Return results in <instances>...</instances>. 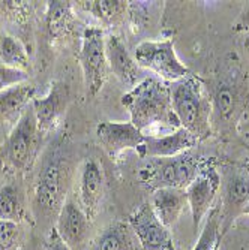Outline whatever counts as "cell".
<instances>
[{
	"instance_id": "22",
	"label": "cell",
	"mask_w": 249,
	"mask_h": 250,
	"mask_svg": "<svg viewBox=\"0 0 249 250\" xmlns=\"http://www.w3.org/2000/svg\"><path fill=\"white\" fill-rule=\"evenodd\" d=\"M0 63L14 69L29 72V54L24 45L14 36L0 38Z\"/></svg>"
},
{
	"instance_id": "10",
	"label": "cell",
	"mask_w": 249,
	"mask_h": 250,
	"mask_svg": "<svg viewBox=\"0 0 249 250\" xmlns=\"http://www.w3.org/2000/svg\"><path fill=\"white\" fill-rule=\"evenodd\" d=\"M89 225L90 219L81 208L80 202L66 198L54 226L59 237L72 250H81L89 237Z\"/></svg>"
},
{
	"instance_id": "21",
	"label": "cell",
	"mask_w": 249,
	"mask_h": 250,
	"mask_svg": "<svg viewBox=\"0 0 249 250\" xmlns=\"http://www.w3.org/2000/svg\"><path fill=\"white\" fill-rule=\"evenodd\" d=\"M24 217V201L21 190L14 183H5L0 188V220L18 223Z\"/></svg>"
},
{
	"instance_id": "6",
	"label": "cell",
	"mask_w": 249,
	"mask_h": 250,
	"mask_svg": "<svg viewBox=\"0 0 249 250\" xmlns=\"http://www.w3.org/2000/svg\"><path fill=\"white\" fill-rule=\"evenodd\" d=\"M80 62L87 93L90 96H96L107 81L110 69L105 53V36L101 29L89 27L84 30Z\"/></svg>"
},
{
	"instance_id": "23",
	"label": "cell",
	"mask_w": 249,
	"mask_h": 250,
	"mask_svg": "<svg viewBox=\"0 0 249 250\" xmlns=\"http://www.w3.org/2000/svg\"><path fill=\"white\" fill-rule=\"evenodd\" d=\"M81 3H84L83 6L105 26L116 24L126 9V2H119V0H96V2Z\"/></svg>"
},
{
	"instance_id": "14",
	"label": "cell",
	"mask_w": 249,
	"mask_h": 250,
	"mask_svg": "<svg viewBox=\"0 0 249 250\" xmlns=\"http://www.w3.org/2000/svg\"><path fill=\"white\" fill-rule=\"evenodd\" d=\"M96 135L110 154L129 148L137 150L144 140V133L131 122H102L96 127Z\"/></svg>"
},
{
	"instance_id": "3",
	"label": "cell",
	"mask_w": 249,
	"mask_h": 250,
	"mask_svg": "<svg viewBox=\"0 0 249 250\" xmlns=\"http://www.w3.org/2000/svg\"><path fill=\"white\" fill-rule=\"evenodd\" d=\"M201 168L198 157L191 150L173 157H155L149 159V165L144 169L149 174L146 181L155 190L161 188L186 189Z\"/></svg>"
},
{
	"instance_id": "19",
	"label": "cell",
	"mask_w": 249,
	"mask_h": 250,
	"mask_svg": "<svg viewBox=\"0 0 249 250\" xmlns=\"http://www.w3.org/2000/svg\"><path fill=\"white\" fill-rule=\"evenodd\" d=\"M249 204V175L240 171H233L224 185V207L228 217L245 210Z\"/></svg>"
},
{
	"instance_id": "26",
	"label": "cell",
	"mask_w": 249,
	"mask_h": 250,
	"mask_svg": "<svg viewBox=\"0 0 249 250\" xmlns=\"http://www.w3.org/2000/svg\"><path fill=\"white\" fill-rule=\"evenodd\" d=\"M20 226L15 222L0 220V250L20 249Z\"/></svg>"
},
{
	"instance_id": "1",
	"label": "cell",
	"mask_w": 249,
	"mask_h": 250,
	"mask_svg": "<svg viewBox=\"0 0 249 250\" xmlns=\"http://www.w3.org/2000/svg\"><path fill=\"white\" fill-rule=\"evenodd\" d=\"M122 105L129 112L131 123L144 135L161 126L180 127L171 108L170 84L159 78L147 77L122 98Z\"/></svg>"
},
{
	"instance_id": "16",
	"label": "cell",
	"mask_w": 249,
	"mask_h": 250,
	"mask_svg": "<svg viewBox=\"0 0 249 250\" xmlns=\"http://www.w3.org/2000/svg\"><path fill=\"white\" fill-rule=\"evenodd\" d=\"M89 250H143L129 223L114 222L102 229Z\"/></svg>"
},
{
	"instance_id": "2",
	"label": "cell",
	"mask_w": 249,
	"mask_h": 250,
	"mask_svg": "<svg viewBox=\"0 0 249 250\" xmlns=\"http://www.w3.org/2000/svg\"><path fill=\"white\" fill-rule=\"evenodd\" d=\"M170 99L179 126L191 132L197 140L204 138L210 130L212 105L201 81L188 75L170 83Z\"/></svg>"
},
{
	"instance_id": "25",
	"label": "cell",
	"mask_w": 249,
	"mask_h": 250,
	"mask_svg": "<svg viewBox=\"0 0 249 250\" xmlns=\"http://www.w3.org/2000/svg\"><path fill=\"white\" fill-rule=\"evenodd\" d=\"M219 240V217L218 211H210L198 243L194 250H215Z\"/></svg>"
},
{
	"instance_id": "18",
	"label": "cell",
	"mask_w": 249,
	"mask_h": 250,
	"mask_svg": "<svg viewBox=\"0 0 249 250\" xmlns=\"http://www.w3.org/2000/svg\"><path fill=\"white\" fill-rule=\"evenodd\" d=\"M68 90L63 85H54L44 98H35L32 101V108L41 132L48 130L56 123L57 117L66 105Z\"/></svg>"
},
{
	"instance_id": "17",
	"label": "cell",
	"mask_w": 249,
	"mask_h": 250,
	"mask_svg": "<svg viewBox=\"0 0 249 250\" xmlns=\"http://www.w3.org/2000/svg\"><path fill=\"white\" fill-rule=\"evenodd\" d=\"M36 95V87L24 83L11 87L0 93V120L8 123H17Z\"/></svg>"
},
{
	"instance_id": "5",
	"label": "cell",
	"mask_w": 249,
	"mask_h": 250,
	"mask_svg": "<svg viewBox=\"0 0 249 250\" xmlns=\"http://www.w3.org/2000/svg\"><path fill=\"white\" fill-rule=\"evenodd\" d=\"M68 167L63 157L53 154L39 172L35 188V207L41 214L50 216L60 211L66 201V181Z\"/></svg>"
},
{
	"instance_id": "4",
	"label": "cell",
	"mask_w": 249,
	"mask_h": 250,
	"mask_svg": "<svg viewBox=\"0 0 249 250\" xmlns=\"http://www.w3.org/2000/svg\"><path fill=\"white\" fill-rule=\"evenodd\" d=\"M132 56L141 69L153 72L162 81L174 83L191 75L188 67L177 57L174 43L170 39L143 41L135 47Z\"/></svg>"
},
{
	"instance_id": "7",
	"label": "cell",
	"mask_w": 249,
	"mask_h": 250,
	"mask_svg": "<svg viewBox=\"0 0 249 250\" xmlns=\"http://www.w3.org/2000/svg\"><path fill=\"white\" fill-rule=\"evenodd\" d=\"M39 133L41 129L30 104V106L23 112V116L14 125L3 148V157L14 168L24 169L32 162Z\"/></svg>"
},
{
	"instance_id": "27",
	"label": "cell",
	"mask_w": 249,
	"mask_h": 250,
	"mask_svg": "<svg viewBox=\"0 0 249 250\" xmlns=\"http://www.w3.org/2000/svg\"><path fill=\"white\" fill-rule=\"evenodd\" d=\"M29 78H30L29 72L14 69V67H9L0 63V93L11 87L29 83Z\"/></svg>"
},
{
	"instance_id": "11",
	"label": "cell",
	"mask_w": 249,
	"mask_h": 250,
	"mask_svg": "<svg viewBox=\"0 0 249 250\" xmlns=\"http://www.w3.org/2000/svg\"><path fill=\"white\" fill-rule=\"evenodd\" d=\"M198 140L183 127H177L168 133L144 135L141 146L137 148L141 157H173L192 150Z\"/></svg>"
},
{
	"instance_id": "12",
	"label": "cell",
	"mask_w": 249,
	"mask_h": 250,
	"mask_svg": "<svg viewBox=\"0 0 249 250\" xmlns=\"http://www.w3.org/2000/svg\"><path fill=\"white\" fill-rule=\"evenodd\" d=\"M105 178L101 165L95 159H86L80 167L78 175V201L84 213L92 219L96 216L104 198Z\"/></svg>"
},
{
	"instance_id": "13",
	"label": "cell",
	"mask_w": 249,
	"mask_h": 250,
	"mask_svg": "<svg viewBox=\"0 0 249 250\" xmlns=\"http://www.w3.org/2000/svg\"><path fill=\"white\" fill-rule=\"evenodd\" d=\"M105 53L108 60L110 71L114 74V77L126 87L134 88L140 84L147 75H144V69L137 64L134 56L129 54L125 43L117 36H107L105 38Z\"/></svg>"
},
{
	"instance_id": "9",
	"label": "cell",
	"mask_w": 249,
	"mask_h": 250,
	"mask_svg": "<svg viewBox=\"0 0 249 250\" xmlns=\"http://www.w3.org/2000/svg\"><path fill=\"white\" fill-rule=\"evenodd\" d=\"M219 186L221 177L218 171L213 167H203L195 180L185 189L195 228H198L203 217L209 213Z\"/></svg>"
},
{
	"instance_id": "20",
	"label": "cell",
	"mask_w": 249,
	"mask_h": 250,
	"mask_svg": "<svg viewBox=\"0 0 249 250\" xmlns=\"http://www.w3.org/2000/svg\"><path fill=\"white\" fill-rule=\"evenodd\" d=\"M239 104V92L234 83L221 81L213 90V96L210 99L212 116L216 120L227 122L233 117Z\"/></svg>"
},
{
	"instance_id": "8",
	"label": "cell",
	"mask_w": 249,
	"mask_h": 250,
	"mask_svg": "<svg viewBox=\"0 0 249 250\" xmlns=\"http://www.w3.org/2000/svg\"><path fill=\"white\" fill-rule=\"evenodd\" d=\"M131 228L143 250H176L170 229L156 217L150 202H144L129 216Z\"/></svg>"
},
{
	"instance_id": "24",
	"label": "cell",
	"mask_w": 249,
	"mask_h": 250,
	"mask_svg": "<svg viewBox=\"0 0 249 250\" xmlns=\"http://www.w3.org/2000/svg\"><path fill=\"white\" fill-rule=\"evenodd\" d=\"M71 20V3L69 2H48L47 11V27L53 35L62 33Z\"/></svg>"
},
{
	"instance_id": "15",
	"label": "cell",
	"mask_w": 249,
	"mask_h": 250,
	"mask_svg": "<svg viewBox=\"0 0 249 250\" xmlns=\"http://www.w3.org/2000/svg\"><path fill=\"white\" fill-rule=\"evenodd\" d=\"M150 206L159 222L170 229L188 207V196L185 189L161 188L152 196Z\"/></svg>"
},
{
	"instance_id": "29",
	"label": "cell",
	"mask_w": 249,
	"mask_h": 250,
	"mask_svg": "<svg viewBox=\"0 0 249 250\" xmlns=\"http://www.w3.org/2000/svg\"><path fill=\"white\" fill-rule=\"evenodd\" d=\"M3 175H5V159L0 157V188L5 185V183H2V181H3Z\"/></svg>"
},
{
	"instance_id": "28",
	"label": "cell",
	"mask_w": 249,
	"mask_h": 250,
	"mask_svg": "<svg viewBox=\"0 0 249 250\" xmlns=\"http://www.w3.org/2000/svg\"><path fill=\"white\" fill-rule=\"evenodd\" d=\"M45 250H72V249L59 237V234L53 228L48 232L47 238H45Z\"/></svg>"
}]
</instances>
